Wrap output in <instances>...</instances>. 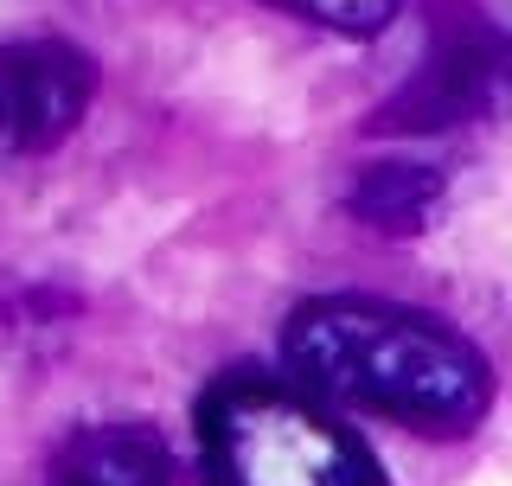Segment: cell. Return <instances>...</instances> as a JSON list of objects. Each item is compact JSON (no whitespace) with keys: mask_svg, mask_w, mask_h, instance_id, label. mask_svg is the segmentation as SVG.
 I'll use <instances>...</instances> for the list:
<instances>
[{"mask_svg":"<svg viewBox=\"0 0 512 486\" xmlns=\"http://www.w3.org/2000/svg\"><path fill=\"white\" fill-rule=\"evenodd\" d=\"M282 365L314 397L429 442L474 435L493 410L487 352L429 307L378 295L301 301L282 320Z\"/></svg>","mask_w":512,"mask_h":486,"instance_id":"6da1fadb","label":"cell"},{"mask_svg":"<svg viewBox=\"0 0 512 486\" xmlns=\"http://www.w3.org/2000/svg\"><path fill=\"white\" fill-rule=\"evenodd\" d=\"M199 486H384V474L308 384L231 371L199 397Z\"/></svg>","mask_w":512,"mask_h":486,"instance_id":"7a4b0ae2","label":"cell"},{"mask_svg":"<svg viewBox=\"0 0 512 486\" xmlns=\"http://www.w3.org/2000/svg\"><path fill=\"white\" fill-rule=\"evenodd\" d=\"M512 71V39L493 20H480L474 7H442L436 32H429L423 64L404 77V90L378 109V135H436V128L474 122L480 109H493Z\"/></svg>","mask_w":512,"mask_h":486,"instance_id":"3957f363","label":"cell"},{"mask_svg":"<svg viewBox=\"0 0 512 486\" xmlns=\"http://www.w3.org/2000/svg\"><path fill=\"white\" fill-rule=\"evenodd\" d=\"M96 64L58 32L0 45V160H39L90 116Z\"/></svg>","mask_w":512,"mask_h":486,"instance_id":"277c9868","label":"cell"},{"mask_svg":"<svg viewBox=\"0 0 512 486\" xmlns=\"http://www.w3.org/2000/svg\"><path fill=\"white\" fill-rule=\"evenodd\" d=\"M45 486H180L173 448L160 442V429L148 423H84L77 435H64Z\"/></svg>","mask_w":512,"mask_h":486,"instance_id":"5b68a950","label":"cell"},{"mask_svg":"<svg viewBox=\"0 0 512 486\" xmlns=\"http://www.w3.org/2000/svg\"><path fill=\"white\" fill-rule=\"evenodd\" d=\"M346 212L378 237H416L442 212V173L423 160H378L346 192Z\"/></svg>","mask_w":512,"mask_h":486,"instance_id":"8992f818","label":"cell"},{"mask_svg":"<svg viewBox=\"0 0 512 486\" xmlns=\"http://www.w3.org/2000/svg\"><path fill=\"white\" fill-rule=\"evenodd\" d=\"M256 7H276L314 32H333V39H378L397 26L404 0H256Z\"/></svg>","mask_w":512,"mask_h":486,"instance_id":"52a82bcc","label":"cell"}]
</instances>
